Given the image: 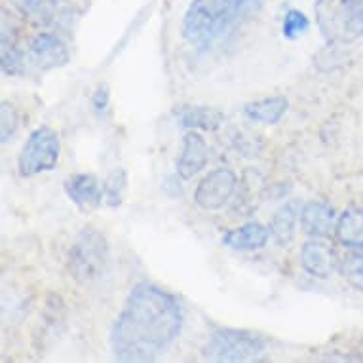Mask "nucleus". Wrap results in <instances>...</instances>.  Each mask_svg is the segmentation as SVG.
Segmentation results:
<instances>
[{
  "instance_id": "nucleus-1",
  "label": "nucleus",
  "mask_w": 363,
  "mask_h": 363,
  "mask_svg": "<svg viewBox=\"0 0 363 363\" xmlns=\"http://www.w3.org/2000/svg\"><path fill=\"white\" fill-rule=\"evenodd\" d=\"M183 329L179 298L150 281L131 287L111 328V350L118 362H152Z\"/></svg>"
},
{
  "instance_id": "nucleus-2",
  "label": "nucleus",
  "mask_w": 363,
  "mask_h": 363,
  "mask_svg": "<svg viewBox=\"0 0 363 363\" xmlns=\"http://www.w3.org/2000/svg\"><path fill=\"white\" fill-rule=\"evenodd\" d=\"M264 0H192L181 21L189 44L209 48L255 18Z\"/></svg>"
},
{
  "instance_id": "nucleus-3",
  "label": "nucleus",
  "mask_w": 363,
  "mask_h": 363,
  "mask_svg": "<svg viewBox=\"0 0 363 363\" xmlns=\"http://www.w3.org/2000/svg\"><path fill=\"white\" fill-rule=\"evenodd\" d=\"M111 267V250L105 234L97 228H82L67 253V270L77 284L91 286L101 281Z\"/></svg>"
},
{
  "instance_id": "nucleus-4",
  "label": "nucleus",
  "mask_w": 363,
  "mask_h": 363,
  "mask_svg": "<svg viewBox=\"0 0 363 363\" xmlns=\"http://www.w3.org/2000/svg\"><path fill=\"white\" fill-rule=\"evenodd\" d=\"M314 13L329 44H350L363 36V0H315Z\"/></svg>"
},
{
  "instance_id": "nucleus-5",
  "label": "nucleus",
  "mask_w": 363,
  "mask_h": 363,
  "mask_svg": "<svg viewBox=\"0 0 363 363\" xmlns=\"http://www.w3.org/2000/svg\"><path fill=\"white\" fill-rule=\"evenodd\" d=\"M267 339L250 329L219 328L209 335L203 356L211 362H251L267 350Z\"/></svg>"
},
{
  "instance_id": "nucleus-6",
  "label": "nucleus",
  "mask_w": 363,
  "mask_h": 363,
  "mask_svg": "<svg viewBox=\"0 0 363 363\" xmlns=\"http://www.w3.org/2000/svg\"><path fill=\"white\" fill-rule=\"evenodd\" d=\"M61 143L57 131L40 125L30 131V135L23 143V149L19 152L18 169L23 177H33L38 173L52 172L60 162Z\"/></svg>"
},
{
  "instance_id": "nucleus-7",
  "label": "nucleus",
  "mask_w": 363,
  "mask_h": 363,
  "mask_svg": "<svg viewBox=\"0 0 363 363\" xmlns=\"http://www.w3.org/2000/svg\"><path fill=\"white\" fill-rule=\"evenodd\" d=\"M238 185V177L228 167H217L209 172L206 177L198 183L194 191V202L203 211H217L225 208L228 200L233 198Z\"/></svg>"
},
{
  "instance_id": "nucleus-8",
  "label": "nucleus",
  "mask_w": 363,
  "mask_h": 363,
  "mask_svg": "<svg viewBox=\"0 0 363 363\" xmlns=\"http://www.w3.org/2000/svg\"><path fill=\"white\" fill-rule=\"evenodd\" d=\"M301 264L310 276L328 280L335 270H339L340 259L328 236H310L301 250Z\"/></svg>"
},
{
  "instance_id": "nucleus-9",
  "label": "nucleus",
  "mask_w": 363,
  "mask_h": 363,
  "mask_svg": "<svg viewBox=\"0 0 363 363\" xmlns=\"http://www.w3.org/2000/svg\"><path fill=\"white\" fill-rule=\"evenodd\" d=\"M29 54L42 71L65 67L71 60L67 44L54 33H40L30 40Z\"/></svg>"
},
{
  "instance_id": "nucleus-10",
  "label": "nucleus",
  "mask_w": 363,
  "mask_h": 363,
  "mask_svg": "<svg viewBox=\"0 0 363 363\" xmlns=\"http://www.w3.org/2000/svg\"><path fill=\"white\" fill-rule=\"evenodd\" d=\"M209 158V149L206 139L198 130L186 131L183 135V149L177 158L175 172L181 179H191L206 167Z\"/></svg>"
},
{
  "instance_id": "nucleus-11",
  "label": "nucleus",
  "mask_w": 363,
  "mask_h": 363,
  "mask_svg": "<svg viewBox=\"0 0 363 363\" xmlns=\"http://www.w3.org/2000/svg\"><path fill=\"white\" fill-rule=\"evenodd\" d=\"M63 189L69 200L80 209H94L103 202V185L91 173H71Z\"/></svg>"
},
{
  "instance_id": "nucleus-12",
  "label": "nucleus",
  "mask_w": 363,
  "mask_h": 363,
  "mask_svg": "<svg viewBox=\"0 0 363 363\" xmlns=\"http://www.w3.org/2000/svg\"><path fill=\"white\" fill-rule=\"evenodd\" d=\"M301 228L308 236H329L335 233L337 213L331 203L323 200H310L301 206Z\"/></svg>"
},
{
  "instance_id": "nucleus-13",
  "label": "nucleus",
  "mask_w": 363,
  "mask_h": 363,
  "mask_svg": "<svg viewBox=\"0 0 363 363\" xmlns=\"http://www.w3.org/2000/svg\"><path fill=\"white\" fill-rule=\"evenodd\" d=\"M268 238H270V230L267 226L257 220H250L223 234V244L236 251H257L268 244Z\"/></svg>"
},
{
  "instance_id": "nucleus-14",
  "label": "nucleus",
  "mask_w": 363,
  "mask_h": 363,
  "mask_svg": "<svg viewBox=\"0 0 363 363\" xmlns=\"http://www.w3.org/2000/svg\"><path fill=\"white\" fill-rule=\"evenodd\" d=\"M301 206L303 203L291 200V202L284 203L274 213L270 225H268V230H270V238L274 240L276 245L287 247L293 242L295 228H297V223L301 219Z\"/></svg>"
},
{
  "instance_id": "nucleus-15",
  "label": "nucleus",
  "mask_w": 363,
  "mask_h": 363,
  "mask_svg": "<svg viewBox=\"0 0 363 363\" xmlns=\"http://www.w3.org/2000/svg\"><path fill=\"white\" fill-rule=\"evenodd\" d=\"M287 108H289L287 97L272 96L264 97V99H259V101L247 103L244 107V114L245 118L251 120V122H257V124L274 125L284 118V114L287 113Z\"/></svg>"
},
{
  "instance_id": "nucleus-16",
  "label": "nucleus",
  "mask_w": 363,
  "mask_h": 363,
  "mask_svg": "<svg viewBox=\"0 0 363 363\" xmlns=\"http://www.w3.org/2000/svg\"><path fill=\"white\" fill-rule=\"evenodd\" d=\"M0 46H2V72L6 77H19L25 69V54L18 46V36L13 27L8 25L6 13L2 19V35H0Z\"/></svg>"
},
{
  "instance_id": "nucleus-17",
  "label": "nucleus",
  "mask_w": 363,
  "mask_h": 363,
  "mask_svg": "<svg viewBox=\"0 0 363 363\" xmlns=\"http://www.w3.org/2000/svg\"><path fill=\"white\" fill-rule=\"evenodd\" d=\"M335 236L348 250L363 247V209L350 208L342 211L335 225Z\"/></svg>"
},
{
  "instance_id": "nucleus-18",
  "label": "nucleus",
  "mask_w": 363,
  "mask_h": 363,
  "mask_svg": "<svg viewBox=\"0 0 363 363\" xmlns=\"http://www.w3.org/2000/svg\"><path fill=\"white\" fill-rule=\"evenodd\" d=\"M225 122V113L215 107H183L179 113V124L189 130L215 131Z\"/></svg>"
},
{
  "instance_id": "nucleus-19",
  "label": "nucleus",
  "mask_w": 363,
  "mask_h": 363,
  "mask_svg": "<svg viewBox=\"0 0 363 363\" xmlns=\"http://www.w3.org/2000/svg\"><path fill=\"white\" fill-rule=\"evenodd\" d=\"M12 4L36 25H50L57 18V0H12Z\"/></svg>"
},
{
  "instance_id": "nucleus-20",
  "label": "nucleus",
  "mask_w": 363,
  "mask_h": 363,
  "mask_svg": "<svg viewBox=\"0 0 363 363\" xmlns=\"http://www.w3.org/2000/svg\"><path fill=\"white\" fill-rule=\"evenodd\" d=\"M340 274L352 287L363 291V247L350 250L340 259Z\"/></svg>"
},
{
  "instance_id": "nucleus-21",
  "label": "nucleus",
  "mask_w": 363,
  "mask_h": 363,
  "mask_svg": "<svg viewBox=\"0 0 363 363\" xmlns=\"http://www.w3.org/2000/svg\"><path fill=\"white\" fill-rule=\"evenodd\" d=\"M125 186H128L125 172L124 169H114V172L107 177V181L103 183V200L107 202V206L116 208V206L122 203Z\"/></svg>"
},
{
  "instance_id": "nucleus-22",
  "label": "nucleus",
  "mask_w": 363,
  "mask_h": 363,
  "mask_svg": "<svg viewBox=\"0 0 363 363\" xmlns=\"http://www.w3.org/2000/svg\"><path fill=\"white\" fill-rule=\"evenodd\" d=\"M310 29V19L304 16L301 10H289L284 16V23H281V33L289 40H295L298 36H303Z\"/></svg>"
},
{
  "instance_id": "nucleus-23",
  "label": "nucleus",
  "mask_w": 363,
  "mask_h": 363,
  "mask_svg": "<svg viewBox=\"0 0 363 363\" xmlns=\"http://www.w3.org/2000/svg\"><path fill=\"white\" fill-rule=\"evenodd\" d=\"M19 125V116L18 111L10 101H2L0 105V138H2V143H8L10 138H12L16 130Z\"/></svg>"
},
{
  "instance_id": "nucleus-24",
  "label": "nucleus",
  "mask_w": 363,
  "mask_h": 363,
  "mask_svg": "<svg viewBox=\"0 0 363 363\" xmlns=\"http://www.w3.org/2000/svg\"><path fill=\"white\" fill-rule=\"evenodd\" d=\"M108 99H111L108 88L105 84H99L96 91H94V96H91V105H94L97 113H103L108 107Z\"/></svg>"
}]
</instances>
